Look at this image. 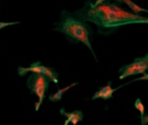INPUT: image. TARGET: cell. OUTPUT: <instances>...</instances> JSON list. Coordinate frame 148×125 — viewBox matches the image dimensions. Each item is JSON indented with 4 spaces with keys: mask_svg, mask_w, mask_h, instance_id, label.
<instances>
[{
    "mask_svg": "<svg viewBox=\"0 0 148 125\" xmlns=\"http://www.w3.org/2000/svg\"><path fill=\"white\" fill-rule=\"evenodd\" d=\"M49 79L43 74L32 73L27 80V86L31 90L33 94L37 95L39 101L35 104V110L39 111L40 107L43 104V101L45 99V94L49 88Z\"/></svg>",
    "mask_w": 148,
    "mask_h": 125,
    "instance_id": "3",
    "label": "cell"
},
{
    "mask_svg": "<svg viewBox=\"0 0 148 125\" xmlns=\"http://www.w3.org/2000/svg\"><path fill=\"white\" fill-rule=\"evenodd\" d=\"M19 21H8V23H6V21H0V30L4 29V28L6 27H9V26H14V25H18Z\"/></svg>",
    "mask_w": 148,
    "mask_h": 125,
    "instance_id": "10",
    "label": "cell"
},
{
    "mask_svg": "<svg viewBox=\"0 0 148 125\" xmlns=\"http://www.w3.org/2000/svg\"><path fill=\"white\" fill-rule=\"evenodd\" d=\"M77 84H78V82H73V84H69V86H67L66 88H59V90H58L57 92L55 93V94L50 95V96H49V100L51 101V102H54V103L59 102V101L62 99V97H63V95L65 94V93L67 92L68 90H70V88H73V86H77Z\"/></svg>",
    "mask_w": 148,
    "mask_h": 125,
    "instance_id": "7",
    "label": "cell"
},
{
    "mask_svg": "<svg viewBox=\"0 0 148 125\" xmlns=\"http://www.w3.org/2000/svg\"><path fill=\"white\" fill-rule=\"evenodd\" d=\"M117 3H125L129 6L130 9H132L134 15H139L140 12H147V9L142 8L140 5H137L136 3H134L133 1H130V0H122V1H118Z\"/></svg>",
    "mask_w": 148,
    "mask_h": 125,
    "instance_id": "8",
    "label": "cell"
},
{
    "mask_svg": "<svg viewBox=\"0 0 148 125\" xmlns=\"http://www.w3.org/2000/svg\"><path fill=\"white\" fill-rule=\"evenodd\" d=\"M60 113L67 118L63 125H68L69 123H72V125H76L78 122L83 120V113L79 110H75V111H73V112H66V111L62 108L61 110H60Z\"/></svg>",
    "mask_w": 148,
    "mask_h": 125,
    "instance_id": "5",
    "label": "cell"
},
{
    "mask_svg": "<svg viewBox=\"0 0 148 125\" xmlns=\"http://www.w3.org/2000/svg\"><path fill=\"white\" fill-rule=\"evenodd\" d=\"M118 88H112V81L108 82L107 86L101 88L95 95L92 96L91 100H97V99H103V100H110L113 97V94L117 90Z\"/></svg>",
    "mask_w": 148,
    "mask_h": 125,
    "instance_id": "6",
    "label": "cell"
},
{
    "mask_svg": "<svg viewBox=\"0 0 148 125\" xmlns=\"http://www.w3.org/2000/svg\"><path fill=\"white\" fill-rule=\"evenodd\" d=\"M134 107L137 109L138 111L140 112V120L144 118L145 116V108H144V105L142 103V101L140 100V98H137L134 102Z\"/></svg>",
    "mask_w": 148,
    "mask_h": 125,
    "instance_id": "9",
    "label": "cell"
},
{
    "mask_svg": "<svg viewBox=\"0 0 148 125\" xmlns=\"http://www.w3.org/2000/svg\"><path fill=\"white\" fill-rule=\"evenodd\" d=\"M72 15L84 23H95L99 28V33L103 35H110L124 26L148 23L147 17L129 12L120 7L117 2L112 3L105 0L86 1L82 8Z\"/></svg>",
    "mask_w": 148,
    "mask_h": 125,
    "instance_id": "1",
    "label": "cell"
},
{
    "mask_svg": "<svg viewBox=\"0 0 148 125\" xmlns=\"http://www.w3.org/2000/svg\"><path fill=\"white\" fill-rule=\"evenodd\" d=\"M54 31L64 34L72 43H82L90 50L95 59L97 61L90 43V36H92L93 31L88 23L78 19L69 11L63 10L60 15L59 21L55 23Z\"/></svg>",
    "mask_w": 148,
    "mask_h": 125,
    "instance_id": "2",
    "label": "cell"
},
{
    "mask_svg": "<svg viewBox=\"0 0 148 125\" xmlns=\"http://www.w3.org/2000/svg\"><path fill=\"white\" fill-rule=\"evenodd\" d=\"M148 67V54L144 57L136 58L131 64H128L119 69L120 79H123L128 76L136 74H146V69Z\"/></svg>",
    "mask_w": 148,
    "mask_h": 125,
    "instance_id": "4",
    "label": "cell"
}]
</instances>
